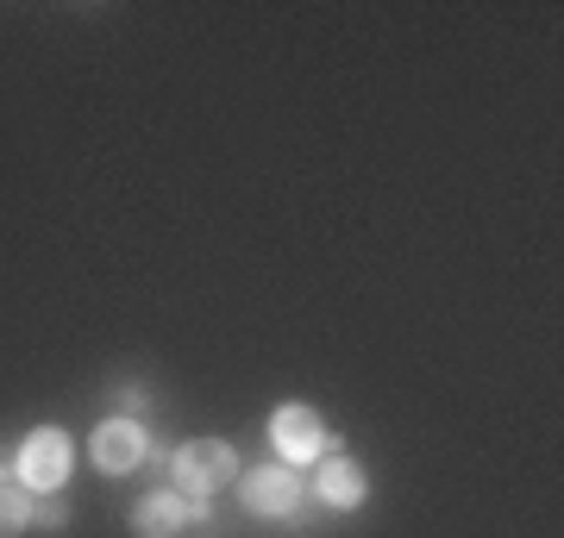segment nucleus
<instances>
[{"mask_svg":"<svg viewBox=\"0 0 564 538\" xmlns=\"http://www.w3.org/2000/svg\"><path fill=\"white\" fill-rule=\"evenodd\" d=\"M170 476H176V495L214 501L239 482V451L226 439H188L182 451H170Z\"/></svg>","mask_w":564,"mask_h":538,"instance_id":"nucleus-1","label":"nucleus"},{"mask_svg":"<svg viewBox=\"0 0 564 538\" xmlns=\"http://www.w3.org/2000/svg\"><path fill=\"white\" fill-rule=\"evenodd\" d=\"M69 463H76L69 439H63L57 426H39V432H25L13 470H20V488H32V495H57L63 482H69Z\"/></svg>","mask_w":564,"mask_h":538,"instance_id":"nucleus-2","label":"nucleus"},{"mask_svg":"<svg viewBox=\"0 0 564 538\" xmlns=\"http://www.w3.org/2000/svg\"><path fill=\"white\" fill-rule=\"evenodd\" d=\"M270 444H276V463H289V470H302V463H321L326 451H333V432L321 426V414L314 407H276L270 414Z\"/></svg>","mask_w":564,"mask_h":538,"instance_id":"nucleus-3","label":"nucleus"},{"mask_svg":"<svg viewBox=\"0 0 564 538\" xmlns=\"http://www.w3.org/2000/svg\"><path fill=\"white\" fill-rule=\"evenodd\" d=\"M245 507L251 514H263V519H295L302 514V470H289V463H258L251 476H245Z\"/></svg>","mask_w":564,"mask_h":538,"instance_id":"nucleus-4","label":"nucleus"},{"mask_svg":"<svg viewBox=\"0 0 564 538\" xmlns=\"http://www.w3.org/2000/svg\"><path fill=\"white\" fill-rule=\"evenodd\" d=\"M188 526H207V501L176 495V488H158L132 507V532L139 538H182Z\"/></svg>","mask_w":564,"mask_h":538,"instance_id":"nucleus-5","label":"nucleus"},{"mask_svg":"<svg viewBox=\"0 0 564 538\" xmlns=\"http://www.w3.org/2000/svg\"><path fill=\"white\" fill-rule=\"evenodd\" d=\"M151 458V432H144V419H101L95 426V463H101L107 476H132L139 463Z\"/></svg>","mask_w":564,"mask_h":538,"instance_id":"nucleus-6","label":"nucleus"},{"mask_svg":"<svg viewBox=\"0 0 564 538\" xmlns=\"http://www.w3.org/2000/svg\"><path fill=\"white\" fill-rule=\"evenodd\" d=\"M364 495H370V482H364L358 463L339 458V451H326L321 470H314V501L333 507V514H351V507H364Z\"/></svg>","mask_w":564,"mask_h":538,"instance_id":"nucleus-7","label":"nucleus"},{"mask_svg":"<svg viewBox=\"0 0 564 538\" xmlns=\"http://www.w3.org/2000/svg\"><path fill=\"white\" fill-rule=\"evenodd\" d=\"M20 532H32V488L7 482L0 488V538H20Z\"/></svg>","mask_w":564,"mask_h":538,"instance_id":"nucleus-8","label":"nucleus"},{"mask_svg":"<svg viewBox=\"0 0 564 538\" xmlns=\"http://www.w3.org/2000/svg\"><path fill=\"white\" fill-rule=\"evenodd\" d=\"M32 526H39V532H63V526H69V501L63 495H32Z\"/></svg>","mask_w":564,"mask_h":538,"instance_id":"nucleus-9","label":"nucleus"},{"mask_svg":"<svg viewBox=\"0 0 564 538\" xmlns=\"http://www.w3.org/2000/svg\"><path fill=\"white\" fill-rule=\"evenodd\" d=\"M113 407H120V419H144V407H151V388H139V382H120Z\"/></svg>","mask_w":564,"mask_h":538,"instance_id":"nucleus-10","label":"nucleus"},{"mask_svg":"<svg viewBox=\"0 0 564 538\" xmlns=\"http://www.w3.org/2000/svg\"><path fill=\"white\" fill-rule=\"evenodd\" d=\"M7 482H20V470H13V458H0V488H7Z\"/></svg>","mask_w":564,"mask_h":538,"instance_id":"nucleus-11","label":"nucleus"}]
</instances>
